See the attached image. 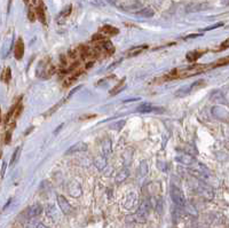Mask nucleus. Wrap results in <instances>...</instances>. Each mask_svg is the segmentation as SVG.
<instances>
[{"mask_svg": "<svg viewBox=\"0 0 229 228\" xmlns=\"http://www.w3.org/2000/svg\"><path fill=\"white\" fill-rule=\"evenodd\" d=\"M206 69L205 65H202V64H195V65H191V67H188V68H183V69H174L173 71H171L170 73L166 75L164 79L165 80H172V79H179V78H187V77H191L195 76L197 73H201Z\"/></svg>", "mask_w": 229, "mask_h": 228, "instance_id": "obj_1", "label": "nucleus"}, {"mask_svg": "<svg viewBox=\"0 0 229 228\" xmlns=\"http://www.w3.org/2000/svg\"><path fill=\"white\" fill-rule=\"evenodd\" d=\"M53 72H54V67H53L49 57L43 59L37 65V76L39 78L48 79L49 77L53 75Z\"/></svg>", "mask_w": 229, "mask_h": 228, "instance_id": "obj_2", "label": "nucleus"}, {"mask_svg": "<svg viewBox=\"0 0 229 228\" xmlns=\"http://www.w3.org/2000/svg\"><path fill=\"white\" fill-rule=\"evenodd\" d=\"M171 198L179 206L185 205V196L180 189L177 188L175 186H172V188H171Z\"/></svg>", "mask_w": 229, "mask_h": 228, "instance_id": "obj_3", "label": "nucleus"}, {"mask_svg": "<svg viewBox=\"0 0 229 228\" xmlns=\"http://www.w3.org/2000/svg\"><path fill=\"white\" fill-rule=\"evenodd\" d=\"M163 111L162 108H157L155 106H153L151 103H148V102H145V103H141L139 107L137 108V112H153V111Z\"/></svg>", "mask_w": 229, "mask_h": 228, "instance_id": "obj_4", "label": "nucleus"}, {"mask_svg": "<svg viewBox=\"0 0 229 228\" xmlns=\"http://www.w3.org/2000/svg\"><path fill=\"white\" fill-rule=\"evenodd\" d=\"M14 54H15V59L16 60H21L23 57V55H24V43H23V40L21 38L16 41Z\"/></svg>", "mask_w": 229, "mask_h": 228, "instance_id": "obj_5", "label": "nucleus"}, {"mask_svg": "<svg viewBox=\"0 0 229 228\" xmlns=\"http://www.w3.org/2000/svg\"><path fill=\"white\" fill-rule=\"evenodd\" d=\"M100 32H101V35H103L104 37H111V36L118 35V33H119V30L116 29L115 27H112V25H104V27L101 28Z\"/></svg>", "mask_w": 229, "mask_h": 228, "instance_id": "obj_6", "label": "nucleus"}, {"mask_svg": "<svg viewBox=\"0 0 229 228\" xmlns=\"http://www.w3.org/2000/svg\"><path fill=\"white\" fill-rule=\"evenodd\" d=\"M57 202H59V205H60V208L62 209V211H63L65 214H69V213L72 212V208L70 206V204L68 203V201L65 200L63 196L59 195V196H57Z\"/></svg>", "mask_w": 229, "mask_h": 228, "instance_id": "obj_7", "label": "nucleus"}, {"mask_svg": "<svg viewBox=\"0 0 229 228\" xmlns=\"http://www.w3.org/2000/svg\"><path fill=\"white\" fill-rule=\"evenodd\" d=\"M41 212V206L40 205H32V206H30V208L27 210V214H28L29 218H33V217H37L39 216Z\"/></svg>", "mask_w": 229, "mask_h": 228, "instance_id": "obj_8", "label": "nucleus"}, {"mask_svg": "<svg viewBox=\"0 0 229 228\" xmlns=\"http://www.w3.org/2000/svg\"><path fill=\"white\" fill-rule=\"evenodd\" d=\"M204 54L203 51H191L187 54V60L190 61V62H195L196 60H198L202 55Z\"/></svg>", "mask_w": 229, "mask_h": 228, "instance_id": "obj_9", "label": "nucleus"}, {"mask_svg": "<svg viewBox=\"0 0 229 228\" xmlns=\"http://www.w3.org/2000/svg\"><path fill=\"white\" fill-rule=\"evenodd\" d=\"M125 83H126V80L121 79V81L117 84V86H115V87H113L112 89L110 91V95L113 96V95H116V94H118V93H121V91H123V89L126 87V84H125Z\"/></svg>", "mask_w": 229, "mask_h": 228, "instance_id": "obj_10", "label": "nucleus"}, {"mask_svg": "<svg viewBox=\"0 0 229 228\" xmlns=\"http://www.w3.org/2000/svg\"><path fill=\"white\" fill-rule=\"evenodd\" d=\"M36 12H37V16H38V19H39V21H40L41 23H46V14H45L44 5L43 4L39 5V6L37 7Z\"/></svg>", "mask_w": 229, "mask_h": 228, "instance_id": "obj_11", "label": "nucleus"}, {"mask_svg": "<svg viewBox=\"0 0 229 228\" xmlns=\"http://www.w3.org/2000/svg\"><path fill=\"white\" fill-rule=\"evenodd\" d=\"M147 47H148V46H137V47L131 48L129 52H127V55H129V57L137 56V55H139V54H141L145 49H147Z\"/></svg>", "mask_w": 229, "mask_h": 228, "instance_id": "obj_12", "label": "nucleus"}, {"mask_svg": "<svg viewBox=\"0 0 229 228\" xmlns=\"http://www.w3.org/2000/svg\"><path fill=\"white\" fill-rule=\"evenodd\" d=\"M102 47H103V49H104L105 52H108V54H111L115 51V47H113V45L111 44L110 40H104L102 43Z\"/></svg>", "mask_w": 229, "mask_h": 228, "instance_id": "obj_13", "label": "nucleus"}, {"mask_svg": "<svg viewBox=\"0 0 229 228\" xmlns=\"http://www.w3.org/2000/svg\"><path fill=\"white\" fill-rule=\"evenodd\" d=\"M153 14H155V12L151 8H145L140 12H137V15L143 16V17H151V16H153Z\"/></svg>", "mask_w": 229, "mask_h": 228, "instance_id": "obj_14", "label": "nucleus"}, {"mask_svg": "<svg viewBox=\"0 0 229 228\" xmlns=\"http://www.w3.org/2000/svg\"><path fill=\"white\" fill-rule=\"evenodd\" d=\"M21 150H22V148H21V147H17V149L15 150V152H14V155H13V157H12V160H10V166H13V165L15 164L17 160H18Z\"/></svg>", "mask_w": 229, "mask_h": 228, "instance_id": "obj_15", "label": "nucleus"}, {"mask_svg": "<svg viewBox=\"0 0 229 228\" xmlns=\"http://www.w3.org/2000/svg\"><path fill=\"white\" fill-rule=\"evenodd\" d=\"M227 48H229V38L228 39H226L223 43H221L220 48H219L218 51H225V49H227Z\"/></svg>", "mask_w": 229, "mask_h": 228, "instance_id": "obj_16", "label": "nucleus"}, {"mask_svg": "<svg viewBox=\"0 0 229 228\" xmlns=\"http://www.w3.org/2000/svg\"><path fill=\"white\" fill-rule=\"evenodd\" d=\"M2 79L7 83V81H9V79H10V69L7 68L6 69V71L4 72V77H2Z\"/></svg>", "mask_w": 229, "mask_h": 228, "instance_id": "obj_17", "label": "nucleus"}, {"mask_svg": "<svg viewBox=\"0 0 229 228\" xmlns=\"http://www.w3.org/2000/svg\"><path fill=\"white\" fill-rule=\"evenodd\" d=\"M28 16H29V20L31 21V22H35V19H36V16H35V14H33L32 9H29Z\"/></svg>", "mask_w": 229, "mask_h": 228, "instance_id": "obj_18", "label": "nucleus"}, {"mask_svg": "<svg viewBox=\"0 0 229 228\" xmlns=\"http://www.w3.org/2000/svg\"><path fill=\"white\" fill-rule=\"evenodd\" d=\"M10 133L12 132L9 131V132L6 134V143H9V142H10Z\"/></svg>", "mask_w": 229, "mask_h": 228, "instance_id": "obj_19", "label": "nucleus"}, {"mask_svg": "<svg viewBox=\"0 0 229 228\" xmlns=\"http://www.w3.org/2000/svg\"><path fill=\"white\" fill-rule=\"evenodd\" d=\"M108 2H109V4H111V5H115V4H116V0H108Z\"/></svg>", "mask_w": 229, "mask_h": 228, "instance_id": "obj_20", "label": "nucleus"}, {"mask_svg": "<svg viewBox=\"0 0 229 228\" xmlns=\"http://www.w3.org/2000/svg\"><path fill=\"white\" fill-rule=\"evenodd\" d=\"M0 122H1V110H0Z\"/></svg>", "mask_w": 229, "mask_h": 228, "instance_id": "obj_21", "label": "nucleus"}]
</instances>
